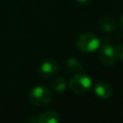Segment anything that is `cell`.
I'll use <instances>...</instances> for the list:
<instances>
[{"instance_id":"6da1fadb","label":"cell","mask_w":123,"mask_h":123,"mask_svg":"<svg viewBox=\"0 0 123 123\" xmlns=\"http://www.w3.org/2000/svg\"><path fill=\"white\" fill-rule=\"evenodd\" d=\"M76 45L81 52L91 53L99 47L100 41L94 34L84 33L78 37V38L76 40Z\"/></svg>"},{"instance_id":"7a4b0ae2","label":"cell","mask_w":123,"mask_h":123,"mask_svg":"<svg viewBox=\"0 0 123 123\" xmlns=\"http://www.w3.org/2000/svg\"><path fill=\"white\" fill-rule=\"evenodd\" d=\"M52 94L50 90L44 86H36L29 93V100L36 106H44L50 102Z\"/></svg>"},{"instance_id":"3957f363","label":"cell","mask_w":123,"mask_h":123,"mask_svg":"<svg viewBox=\"0 0 123 123\" xmlns=\"http://www.w3.org/2000/svg\"><path fill=\"white\" fill-rule=\"evenodd\" d=\"M91 86V80L85 74H77L70 79L69 87L75 93H84Z\"/></svg>"},{"instance_id":"277c9868","label":"cell","mask_w":123,"mask_h":123,"mask_svg":"<svg viewBox=\"0 0 123 123\" xmlns=\"http://www.w3.org/2000/svg\"><path fill=\"white\" fill-rule=\"evenodd\" d=\"M99 59L103 64H105L107 66L112 65L116 60L115 56H114V47L111 44L105 42L102 45V47L100 48Z\"/></svg>"},{"instance_id":"5b68a950","label":"cell","mask_w":123,"mask_h":123,"mask_svg":"<svg viewBox=\"0 0 123 123\" xmlns=\"http://www.w3.org/2000/svg\"><path fill=\"white\" fill-rule=\"evenodd\" d=\"M58 70V64L55 61L53 60H47L45 62H43L38 68V72L41 76L48 78L53 76Z\"/></svg>"},{"instance_id":"8992f818","label":"cell","mask_w":123,"mask_h":123,"mask_svg":"<svg viewBox=\"0 0 123 123\" xmlns=\"http://www.w3.org/2000/svg\"><path fill=\"white\" fill-rule=\"evenodd\" d=\"M38 123H60V116L54 111H45L37 118Z\"/></svg>"},{"instance_id":"52a82bcc","label":"cell","mask_w":123,"mask_h":123,"mask_svg":"<svg viewBox=\"0 0 123 123\" xmlns=\"http://www.w3.org/2000/svg\"><path fill=\"white\" fill-rule=\"evenodd\" d=\"M94 92L96 95H98L100 98L107 99L109 98L112 93V88L111 86L107 83H98L94 86Z\"/></svg>"},{"instance_id":"ba28073f","label":"cell","mask_w":123,"mask_h":123,"mask_svg":"<svg viewBox=\"0 0 123 123\" xmlns=\"http://www.w3.org/2000/svg\"><path fill=\"white\" fill-rule=\"evenodd\" d=\"M99 26L105 32H111L116 27L115 20L109 15H104L99 19Z\"/></svg>"},{"instance_id":"9c48e42d","label":"cell","mask_w":123,"mask_h":123,"mask_svg":"<svg viewBox=\"0 0 123 123\" xmlns=\"http://www.w3.org/2000/svg\"><path fill=\"white\" fill-rule=\"evenodd\" d=\"M51 87L57 92H62L66 87V80L62 77H57L52 81Z\"/></svg>"},{"instance_id":"30bf717a","label":"cell","mask_w":123,"mask_h":123,"mask_svg":"<svg viewBox=\"0 0 123 123\" xmlns=\"http://www.w3.org/2000/svg\"><path fill=\"white\" fill-rule=\"evenodd\" d=\"M66 66L70 71H80L83 69V63L76 58H70L66 62Z\"/></svg>"},{"instance_id":"8fae6325","label":"cell","mask_w":123,"mask_h":123,"mask_svg":"<svg viewBox=\"0 0 123 123\" xmlns=\"http://www.w3.org/2000/svg\"><path fill=\"white\" fill-rule=\"evenodd\" d=\"M114 56L115 59L123 62V43L117 44L114 47Z\"/></svg>"},{"instance_id":"7c38bea8","label":"cell","mask_w":123,"mask_h":123,"mask_svg":"<svg viewBox=\"0 0 123 123\" xmlns=\"http://www.w3.org/2000/svg\"><path fill=\"white\" fill-rule=\"evenodd\" d=\"M25 123H38V122H37V119L36 117H34V116H29V117L26 118Z\"/></svg>"},{"instance_id":"4fadbf2b","label":"cell","mask_w":123,"mask_h":123,"mask_svg":"<svg viewBox=\"0 0 123 123\" xmlns=\"http://www.w3.org/2000/svg\"><path fill=\"white\" fill-rule=\"evenodd\" d=\"M119 25H120V27L123 29V14L120 16V19H119Z\"/></svg>"},{"instance_id":"5bb4252c","label":"cell","mask_w":123,"mask_h":123,"mask_svg":"<svg viewBox=\"0 0 123 123\" xmlns=\"http://www.w3.org/2000/svg\"><path fill=\"white\" fill-rule=\"evenodd\" d=\"M78 3H80V4H86V3H87V2H89L90 0H76Z\"/></svg>"}]
</instances>
